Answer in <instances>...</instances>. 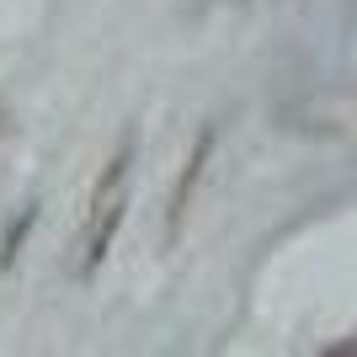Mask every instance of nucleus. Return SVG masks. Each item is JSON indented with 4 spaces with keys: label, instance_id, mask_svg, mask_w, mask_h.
<instances>
[{
    "label": "nucleus",
    "instance_id": "nucleus-2",
    "mask_svg": "<svg viewBox=\"0 0 357 357\" xmlns=\"http://www.w3.org/2000/svg\"><path fill=\"white\" fill-rule=\"evenodd\" d=\"M208 155H213V128L203 139H197V155H192V165H187V176H181V187H176V203H171V229L181 224V213H187V203H192V187H197V176H203V165H208Z\"/></svg>",
    "mask_w": 357,
    "mask_h": 357
},
{
    "label": "nucleus",
    "instance_id": "nucleus-1",
    "mask_svg": "<svg viewBox=\"0 0 357 357\" xmlns=\"http://www.w3.org/2000/svg\"><path fill=\"white\" fill-rule=\"evenodd\" d=\"M128 165H134V149L123 144L102 171V187L91 197L86 235H80V278H96V267H102L107 251H112V235H118L123 213H128Z\"/></svg>",
    "mask_w": 357,
    "mask_h": 357
}]
</instances>
